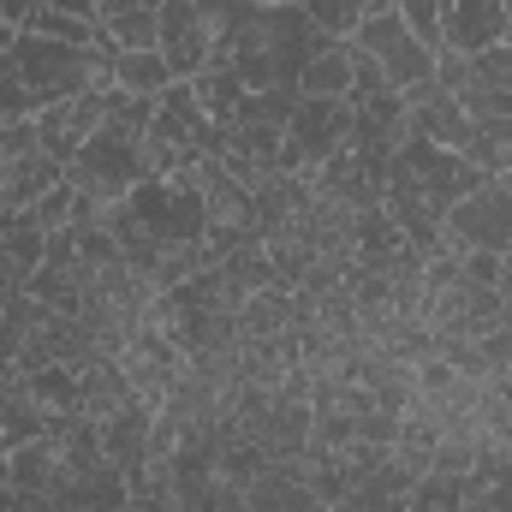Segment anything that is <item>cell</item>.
I'll return each instance as SVG.
<instances>
[{"label": "cell", "mask_w": 512, "mask_h": 512, "mask_svg": "<svg viewBox=\"0 0 512 512\" xmlns=\"http://www.w3.org/2000/svg\"><path fill=\"white\" fill-rule=\"evenodd\" d=\"M328 42H334V36H322L304 6H245L239 36H233L227 54H215V60H227V66L245 78V90H298V72H304Z\"/></svg>", "instance_id": "1"}, {"label": "cell", "mask_w": 512, "mask_h": 512, "mask_svg": "<svg viewBox=\"0 0 512 512\" xmlns=\"http://www.w3.org/2000/svg\"><path fill=\"white\" fill-rule=\"evenodd\" d=\"M0 66L30 90L36 114L90 90H114V48H90V42H60V36H18Z\"/></svg>", "instance_id": "2"}, {"label": "cell", "mask_w": 512, "mask_h": 512, "mask_svg": "<svg viewBox=\"0 0 512 512\" xmlns=\"http://www.w3.org/2000/svg\"><path fill=\"white\" fill-rule=\"evenodd\" d=\"M387 185H405V191H417V197H429L435 209H453L465 191H477L483 185V173L465 161V155H453V149H441L435 137H423V131H411L405 143H399V155H393V167H387Z\"/></svg>", "instance_id": "3"}, {"label": "cell", "mask_w": 512, "mask_h": 512, "mask_svg": "<svg viewBox=\"0 0 512 512\" xmlns=\"http://www.w3.org/2000/svg\"><path fill=\"white\" fill-rule=\"evenodd\" d=\"M346 143H352V102H340V96H298L274 173H316Z\"/></svg>", "instance_id": "4"}, {"label": "cell", "mask_w": 512, "mask_h": 512, "mask_svg": "<svg viewBox=\"0 0 512 512\" xmlns=\"http://www.w3.org/2000/svg\"><path fill=\"white\" fill-rule=\"evenodd\" d=\"M352 48L382 66V78L399 96H417L423 84H435V54L405 30V18H399L393 6H387V12H370V18L352 30Z\"/></svg>", "instance_id": "5"}, {"label": "cell", "mask_w": 512, "mask_h": 512, "mask_svg": "<svg viewBox=\"0 0 512 512\" xmlns=\"http://www.w3.org/2000/svg\"><path fill=\"white\" fill-rule=\"evenodd\" d=\"M60 179H66V167L42 149L36 120L0 126V215H12V209H36Z\"/></svg>", "instance_id": "6"}, {"label": "cell", "mask_w": 512, "mask_h": 512, "mask_svg": "<svg viewBox=\"0 0 512 512\" xmlns=\"http://www.w3.org/2000/svg\"><path fill=\"white\" fill-rule=\"evenodd\" d=\"M447 251H512V185L507 179H483L477 191H465L447 209Z\"/></svg>", "instance_id": "7"}, {"label": "cell", "mask_w": 512, "mask_h": 512, "mask_svg": "<svg viewBox=\"0 0 512 512\" xmlns=\"http://www.w3.org/2000/svg\"><path fill=\"white\" fill-rule=\"evenodd\" d=\"M120 370H126V382L137 387V399L161 411L167 387L185 376V346H179L173 334H161L155 322H143L126 346H120Z\"/></svg>", "instance_id": "8"}, {"label": "cell", "mask_w": 512, "mask_h": 512, "mask_svg": "<svg viewBox=\"0 0 512 512\" xmlns=\"http://www.w3.org/2000/svg\"><path fill=\"white\" fill-rule=\"evenodd\" d=\"M155 48L167 60L173 78H197L209 66V30H203V12L197 0H161V30H155Z\"/></svg>", "instance_id": "9"}, {"label": "cell", "mask_w": 512, "mask_h": 512, "mask_svg": "<svg viewBox=\"0 0 512 512\" xmlns=\"http://www.w3.org/2000/svg\"><path fill=\"white\" fill-rule=\"evenodd\" d=\"M102 114H108V90H90V96L54 102V108H42V114H36V137H42V149L66 167V161H72V155L96 137Z\"/></svg>", "instance_id": "10"}, {"label": "cell", "mask_w": 512, "mask_h": 512, "mask_svg": "<svg viewBox=\"0 0 512 512\" xmlns=\"http://www.w3.org/2000/svg\"><path fill=\"white\" fill-rule=\"evenodd\" d=\"M102 429V453L120 465V477H126V489L149 471V435H155V405H143V399H131L120 405L114 417H102L96 423Z\"/></svg>", "instance_id": "11"}, {"label": "cell", "mask_w": 512, "mask_h": 512, "mask_svg": "<svg viewBox=\"0 0 512 512\" xmlns=\"http://www.w3.org/2000/svg\"><path fill=\"white\" fill-rule=\"evenodd\" d=\"M42 256H48V227L36 221V209H12V215H0V280H6V286L24 292V286L36 280Z\"/></svg>", "instance_id": "12"}, {"label": "cell", "mask_w": 512, "mask_h": 512, "mask_svg": "<svg viewBox=\"0 0 512 512\" xmlns=\"http://www.w3.org/2000/svg\"><path fill=\"white\" fill-rule=\"evenodd\" d=\"M507 0H447V42L453 54H483L507 42Z\"/></svg>", "instance_id": "13"}, {"label": "cell", "mask_w": 512, "mask_h": 512, "mask_svg": "<svg viewBox=\"0 0 512 512\" xmlns=\"http://www.w3.org/2000/svg\"><path fill=\"white\" fill-rule=\"evenodd\" d=\"M6 483H12V495H54V483H60V441L54 435L18 441L6 453Z\"/></svg>", "instance_id": "14"}, {"label": "cell", "mask_w": 512, "mask_h": 512, "mask_svg": "<svg viewBox=\"0 0 512 512\" xmlns=\"http://www.w3.org/2000/svg\"><path fill=\"white\" fill-rule=\"evenodd\" d=\"M78 387H84V417L90 423H102V417H114L120 405H131L137 399V387L126 382V370H120V358H90L84 370H78Z\"/></svg>", "instance_id": "15"}, {"label": "cell", "mask_w": 512, "mask_h": 512, "mask_svg": "<svg viewBox=\"0 0 512 512\" xmlns=\"http://www.w3.org/2000/svg\"><path fill=\"white\" fill-rule=\"evenodd\" d=\"M0 435H6V447L36 441V435H54V411L30 393V382L0 387Z\"/></svg>", "instance_id": "16"}, {"label": "cell", "mask_w": 512, "mask_h": 512, "mask_svg": "<svg viewBox=\"0 0 512 512\" xmlns=\"http://www.w3.org/2000/svg\"><path fill=\"white\" fill-rule=\"evenodd\" d=\"M167 84H179L173 72H167V60H161V48H126V54H114V90H126V96H143V102H155Z\"/></svg>", "instance_id": "17"}, {"label": "cell", "mask_w": 512, "mask_h": 512, "mask_svg": "<svg viewBox=\"0 0 512 512\" xmlns=\"http://www.w3.org/2000/svg\"><path fill=\"white\" fill-rule=\"evenodd\" d=\"M352 60H358L352 42H328V48L298 72V96H340V102H346V96H352Z\"/></svg>", "instance_id": "18"}, {"label": "cell", "mask_w": 512, "mask_h": 512, "mask_svg": "<svg viewBox=\"0 0 512 512\" xmlns=\"http://www.w3.org/2000/svg\"><path fill=\"white\" fill-rule=\"evenodd\" d=\"M185 84L197 90V102H203V114H209L215 126H227V120H233V108L251 96V90H245V78H239L227 60H209V66H203L197 78H185Z\"/></svg>", "instance_id": "19"}, {"label": "cell", "mask_w": 512, "mask_h": 512, "mask_svg": "<svg viewBox=\"0 0 512 512\" xmlns=\"http://www.w3.org/2000/svg\"><path fill=\"white\" fill-rule=\"evenodd\" d=\"M304 12H310V24L322 30V36H334V42H352V30L370 18V12H387L393 0H298Z\"/></svg>", "instance_id": "20"}, {"label": "cell", "mask_w": 512, "mask_h": 512, "mask_svg": "<svg viewBox=\"0 0 512 512\" xmlns=\"http://www.w3.org/2000/svg\"><path fill=\"white\" fill-rule=\"evenodd\" d=\"M30 393H36L54 417H84V411H78V405H84V387H78V370H66V364L36 370V376H30Z\"/></svg>", "instance_id": "21"}, {"label": "cell", "mask_w": 512, "mask_h": 512, "mask_svg": "<svg viewBox=\"0 0 512 512\" xmlns=\"http://www.w3.org/2000/svg\"><path fill=\"white\" fill-rule=\"evenodd\" d=\"M393 12L405 18V30L429 54H441V42H447V0H393Z\"/></svg>", "instance_id": "22"}, {"label": "cell", "mask_w": 512, "mask_h": 512, "mask_svg": "<svg viewBox=\"0 0 512 512\" xmlns=\"http://www.w3.org/2000/svg\"><path fill=\"white\" fill-rule=\"evenodd\" d=\"M245 6H251V0H197V12H203V30H209V48H215V54H227V42L239 36ZM215 54H209V60H215Z\"/></svg>", "instance_id": "23"}, {"label": "cell", "mask_w": 512, "mask_h": 512, "mask_svg": "<svg viewBox=\"0 0 512 512\" xmlns=\"http://www.w3.org/2000/svg\"><path fill=\"white\" fill-rule=\"evenodd\" d=\"M471 78L489 84V90H507L512 96V42H495L483 54H471Z\"/></svg>", "instance_id": "24"}, {"label": "cell", "mask_w": 512, "mask_h": 512, "mask_svg": "<svg viewBox=\"0 0 512 512\" xmlns=\"http://www.w3.org/2000/svg\"><path fill=\"white\" fill-rule=\"evenodd\" d=\"M78 203H84V197H78V191L60 179V185H54V191L36 203V221H42L48 233H60V227H72V221H78Z\"/></svg>", "instance_id": "25"}, {"label": "cell", "mask_w": 512, "mask_h": 512, "mask_svg": "<svg viewBox=\"0 0 512 512\" xmlns=\"http://www.w3.org/2000/svg\"><path fill=\"white\" fill-rule=\"evenodd\" d=\"M0 12H6V24H12L18 36H30V30L48 18V0H0Z\"/></svg>", "instance_id": "26"}, {"label": "cell", "mask_w": 512, "mask_h": 512, "mask_svg": "<svg viewBox=\"0 0 512 512\" xmlns=\"http://www.w3.org/2000/svg\"><path fill=\"white\" fill-rule=\"evenodd\" d=\"M48 12H66L78 24H96V0H48Z\"/></svg>", "instance_id": "27"}, {"label": "cell", "mask_w": 512, "mask_h": 512, "mask_svg": "<svg viewBox=\"0 0 512 512\" xmlns=\"http://www.w3.org/2000/svg\"><path fill=\"white\" fill-rule=\"evenodd\" d=\"M137 6H149V0H96V24H108L120 12H137Z\"/></svg>", "instance_id": "28"}, {"label": "cell", "mask_w": 512, "mask_h": 512, "mask_svg": "<svg viewBox=\"0 0 512 512\" xmlns=\"http://www.w3.org/2000/svg\"><path fill=\"white\" fill-rule=\"evenodd\" d=\"M12 42H18V30H12V24H6V12H0V54H6Z\"/></svg>", "instance_id": "29"}, {"label": "cell", "mask_w": 512, "mask_h": 512, "mask_svg": "<svg viewBox=\"0 0 512 512\" xmlns=\"http://www.w3.org/2000/svg\"><path fill=\"white\" fill-rule=\"evenodd\" d=\"M251 6H298V0H251Z\"/></svg>", "instance_id": "30"}, {"label": "cell", "mask_w": 512, "mask_h": 512, "mask_svg": "<svg viewBox=\"0 0 512 512\" xmlns=\"http://www.w3.org/2000/svg\"><path fill=\"white\" fill-rule=\"evenodd\" d=\"M120 512H137V507H131V501H126V507H120Z\"/></svg>", "instance_id": "31"}, {"label": "cell", "mask_w": 512, "mask_h": 512, "mask_svg": "<svg viewBox=\"0 0 512 512\" xmlns=\"http://www.w3.org/2000/svg\"><path fill=\"white\" fill-rule=\"evenodd\" d=\"M507 12H512V0H507Z\"/></svg>", "instance_id": "32"}]
</instances>
